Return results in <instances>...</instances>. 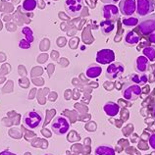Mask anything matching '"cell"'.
I'll return each instance as SVG.
<instances>
[{
  "label": "cell",
  "mask_w": 155,
  "mask_h": 155,
  "mask_svg": "<svg viewBox=\"0 0 155 155\" xmlns=\"http://www.w3.org/2000/svg\"><path fill=\"white\" fill-rule=\"evenodd\" d=\"M119 9L125 17L133 16L137 11V0H120Z\"/></svg>",
  "instance_id": "ba28073f"
},
{
  "label": "cell",
  "mask_w": 155,
  "mask_h": 155,
  "mask_svg": "<svg viewBox=\"0 0 155 155\" xmlns=\"http://www.w3.org/2000/svg\"><path fill=\"white\" fill-rule=\"evenodd\" d=\"M125 72V66L121 62H113L109 64L108 68L106 69V78L108 80H117Z\"/></svg>",
  "instance_id": "8992f818"
},
{
  "label": "cell",
  "mask_w": 155,
  "mask_h": 155,
  "mask_svg": "<svg viewBox=\"0 0 155 155\" xmlns=\"http://www.w3.org/2000/svg\"><path fill=\"white\" fill-rule=\"evenodd\" d=\"M117 1H119V0H101V2L106 3V4H112V3H115Z\"/></svg>",
  "instance_id": "d4e9b609"
},
{
  "label": "cell",
  "mask_w": 155,
  "mask_h": 155,
  "mask_svg": "<svg viewBox=\"0 0 155 155\" xmlns=\"http://www.w3.org/2000/svg\"><path fill=\"white\" fill-rule=\"evenodd\" d=\"M43 114L38 111L35 109H32L31 111H28L25 114V116L23 117V123L30 130H35L39 128L43 123Z\"/></svg>",
  "instance_id": "6da1fadb"
},
{
  "label": "cell",
  "mask_w": 155,
  "mask_h": 155,
  "mask_svg": "<svg viewBox=\"0 0 155 155\" xmlns=\"http://www.w3.org/2000/svg\"><path fill=\"white\" fill-rule=\"evenodd\" d=\"M148 40L151 43L155 44V31H153L152 34H150L149 36H148Z\"/></svg>",
  "instance_id": "603a6c76"
},
{
  "label": "cell",
  "mask_w": 155,
  "mask_h": 155,
  "mask_svg": "<svg viewBox=\"0 0 155 155\" xmlns=\"http://www.w3.org/2000/svg\"><path fill=\"white\" fill-rule=\"evenodd\" d=\"M141 87L137 84H134L132 81H127L125 83L123 87H122V94L125 99L129 101L137 100L141 94Z\"/></svg>",
  "instance_id": "7a4b0ae2"
},
{
  "label": "cell",
  "mask_w": 155,
  "mask_h": 155,
  "mask_svg": "<svg viewBox=\"0 0 155 155\" xmlns=\"http://www.w3.org/2000/svg\"><path fill=\"white\" fill-rule=\"evenodd\" d=\"M101 73H102V68L101 66L97 64H91L85 70V75L89 79H95V78H98Z\"/></svg>",
  "instance_id": "4fadbf2b"
},
{
  "label": "cell",
  "mask_w": 155,
  "mask_h": 155,
  "mask_svg": "<svg viewBox=\"0 0 155 155\" xmlns=\"http://www.w3.org/2000/svg\"><path fill=\"white\" fill-rule=\"evenodd\" d=\"M70 126V122L66 117L57 116L51 123V130L56 136H63L69 132Z\"/></svg>",
  "instance_id": "3957f363"
},
{
  "label": "cell",
  "mask_w": 155,
  "mask_h": 155,
  "mask_svg": "<svg viewBox=\"0 0 155 155\" xmlns=\"http://www.w3.org/2000/svg\"><path fill=\"white\" fill-rule=\"evenodd\" d=\"M149 67V60L146 58L145 56H140L137 57V63H136V69L138 73L140 74H144V73L148 70Z\"/></svg>",
  "instance_id": "5bb4252c"
},
{
  "label": "cell",
  "mask_w": 155,
  "mask_h": 155,
  "mask_svg": "<svg viewBox=\"0 0 155 155\" xmlns=\"http://www.w3.org/2000/svg\"><path fill=\"white\" fill-rule=\"evenodd\" d=\"M84 6V0H65V10L71 17L81 15Z\"/></svg>",
  "instance_id": "5b68a950"
},
{
  "label": "cell",
  "mask_w": 155,
  "mask_h": 155,
  "mask_svg": "<svg viewBox=\"0 0 155 155\" xmlns=\"http://www.w3.org/2000/svg\"><path fill=\"white\" fill-rule=\"evenodd\" d=\"M142 54L145 56L149 61L154 62L155 61V46H145L142 49Z\"/></svg>",
  "instance_id": "d6986e66"
},
{
  "label": "cell",
  "mask_w": 155,
  "mask_h": 155,
  "mask_svg": "<svg viewBox=\"0 0 155 155\" xmlns=\"http://www.w3.org/2000/svg\"><path fill=\"white\" fill-rule=\"evenodd\" d=\"M138 30L143 35H149L155 31V13L144 16L138 22Z\"/></svg>",
  "instance_id": "277c9868"
},
{
  "label": "cell",
  "mask_w": 155,
  "mask_h": 155,
  "mask_svg": "<svg viewBox=\"0 0 155 155\" xmlns=\"http://www.w3.org/2000/svg\"><path fill=\"white\" fill-rule=\"evenodd\" d=\"M138 19L137 17H134V16H129V17H124L122 20V23L123 25L127 28H132V27H136L138 25Z\"/></svg>",
  "instance_id": "ffe728a7"
},
{
  "label": "cell",
  "mask_w": 155,
  "mask_h": 155,
  "mask_svg": "<svg viewBox=\"0 0 155 155\" xmlns=\"http://www.w3.org/2000/svg\"><path fill=\"white\" fill-rule=\"evenodd\" d=\"M148 142H149V145L151 146V148L155 149V133H154V134H152L151 136L149 137Z\"/></svg>",
  "instance_id": "7402d4cb"
},
{
  "label": "cell",
  "mask_w": 155,
  "mask_h": 155,
  "mask_svg": "<svg viewBox=\"0 0 155 155\" xmlns=\"http://www.w3.org/2000/svg\"><path fill=\"white\" fill-rule=\"evenodd\" d=\"M95 155H115V150L110 145H100L95 148Z\"/></svg>",
  "instance_id": "ac0fdd59"
},
{
  "label": "cell",
  "mask_w": 155,
  "mask_h": 155,
  "mask_svg": "<svg viewBox=\"0 0 155 155\" xmlns=\"http://www.w3.org/2000/svg\"><path fill=\"white\" fill-rule=\"evenodd\" d=\"M22 35H24L23 40H21L19 43V45L21 48H24V49H28V48L31 47V44L34 42V34H32L31 28H24L22 30Z\"/></svg>",
  "instance_id": "8fae6325"
},
{
  "label": "cell",
  "mask_w": 155,
  "mask_h": 155,
  "mask_svg": "<svg viewBox=\"0 0 155 155\" xmlns=\"http://www.w3.org/2000/svg\"><path fill=\"white\" fill-rule=\"evenodd\" d=\"M140 36L134 31H129L125 35V44L128 46H134L140 41Z\"/></svg>",
  "instance_id": "7c38bea8"
},
{
  "label": "cell",
  "mask_w": 155,
  "mask_h": 155,
  "mask_svg": "<svg viewBox=\"0 0 155 155\" xmlns=\"http://www.w3.org/2000/svg\"><path fill=\"white\" fill-rule=\"evenodd\" d=\"M43 155H53V154H51V153H45V154H43Z\"/></svg>",
  "instance_id": "4316f807"
},
{
  "label": "cell",
  "mask_w": 155,
  "mask_h": 155,
  "mask_svg": "<svg viewBox=\"0 0 155 155\" xmlns=\"http://www.w3.org/2000/svg\"><path fill=\"white\" fill-rule=\"evenodd\" d=\"M115 60V53L111 49H101L96 54V62L102 65L111 64Z\"/></svg>",
  "instance_id": "9c48e42d"
},
{
  "label": "cell",
  "mask_w": 155,
  "mask_h": 155,
  "mask_svg": "<svg viewBox=\"0 0 155 155\" xmlns=\"http://www.w3.org/2000/svg\"><path fill=\"white\" fill-rule=\"evenodd\" d=\"M0 155H17V154H15L13 152L9 151V150H4V151L0 152Z\"/></svg>",
  "instance_id": "cb8c5ba5"
},
{
  "label": "cell",
  "mask_w": 155,
  "mask_h": 155,
  "mask_svg": "<svg viewBox=\"0 0 155 155\" xmlns=\"http://www.w3.org/2000/svg\"><path fill=\"white\" fill-rule=\"evenodd\" d=\"M36 0H24L22 10L24 12H31L36 8Z\"/></svg>",
  "instance_id": "44dd1931"
},
{
  "label": "cell",
  "mask_w": 155,
  "mask_h": 155,
  "mask_svg": "<svg viewBox=\"0 0 155 155\" xmlns=\"http://www.w3.org/2000/svg\"><path fill=\"white\" fill-rule=\"evenodd\" d=\"M129 80L130 81H132L134 84H137L140 87V85H144L148 81V78L145 74H133V75H130L129 77Z\"/></svg>",
  "instance_id": "2e32d148"
},
{
  "label": "cell",
  "mask_w": 155,
  "mask_h": 155,
  "mask_svg": "<svg viewBox=\"0 0 155 155\" xmlns=\"http://www.w3.org/2000/svg\"><path fill=\"white\" fill-rule=\"evenodd\" d=\"M103 17L105 20L109 21H116L119 18V9L114 4H106L102 9Z\"/></svg>",
  "instance_id": "30bf717a"
},
{
  "label": "cell",
  "mask_w": 155,
  "mask_h": 155,
  "mask_svg": "<svg viewBox=\"0 0 155 155\" xmlns=\"http://www.w3.org/2000/svg\"><path fill=\"white\" fill-rule=\"evenodd\" d=\"M114 28H115V24L113 21H109V20H104L100 23V30L101 32L104 35H108L114 31Z\"/></svg>",
  "instance_id": "e0dca14e"
},
{
  "label": "cell",
  "mask_w": 155,
  "mask_h": 155,
  "mask_svg": "<svg viewBox=\"0 0 155 155\" xmlns=\"http://www.w3.org/2000/svg\"><path fill=\"white\" fill-rule=\"evenodd\" d=\"M152 114H153V117L155 118V104L153 105V107H152Z\"/></svg>",
  "instance_id": "484cf974"
},
{
  "label": "cell",
  "mask_w": 155,
  "mask_h": 155,
  "mask_svg": "<svg viewBox=\"0 0 155 155\" xmlns=\"http://www.w3.org/2000/svg\"><path fill=\"white\" fill-rule=\"evenodd\" d=\"M154 5L152 0H137V14L141 17L152 13Z\"/></svg>",
  "instance_id": "52a82bcc"
},
{
  "label": "cell",
  "mask_w": 155,
  "mask_h": 155,
  "mask_svg": "<svg viewBox=\"0 0 155 155\" xmlns=\"http://www.w3.org/2000/svg\"><path fill=\"white\" fill-rule=\"evenodd\" d=\"M103 110L106 113V115H108L110 117H114L117 116V114L120 111V106L115 102H112V101H109V102L105 103L103 106Z\"/></svg>",
  "instance_id": "9a60e30c"
}]
</instances>
